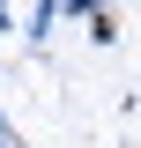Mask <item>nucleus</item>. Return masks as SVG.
I'll use <instances>...</instances> for the list:
<instances>
[{"label": "nucleus", "mask_w": 141, "mask_h": 148, "mask_svg": "<svg viewBox=\"0 0 141 148\" xmlns=\"http://www.w3.org/2000/svg\"><path fill=\"white\" fill-rule=\"evenodd\" d=\"M52 22H59V8H52V0L22 8V37H30V45H45V37H52Z\"/></svg>", "instance_id": "obj_1"}, {"label": "nucleus", "mask_w": 141, "mask_h": 148, "mask_svg": "<svg viewBox=\"0 0 141 148\" xmlns=\"http://www.w3.org/2000/svg\"><path fill=\"white\" fill-rule=\"evenodd\" d=\"M0 148H30V141H22V126L8 119V111H0Z\"/></svg>", "instance_id": "obj_2"}]
</instances>
